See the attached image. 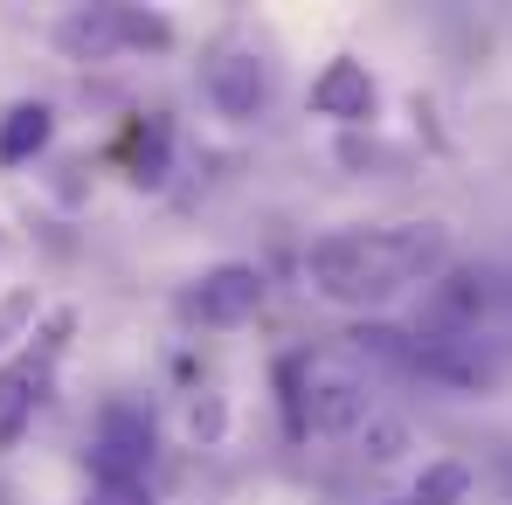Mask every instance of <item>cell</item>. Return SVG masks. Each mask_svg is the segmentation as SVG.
<instances>
[{"label": "cell", "instance_id": "6da1fadb", "mask_svg": "<svg viewBox=\"0 0 512 505\" xmlns=\"http://www.w3.org/2000/svg\"><path fill=\"white\" fill-rule=\"evenodd\" d=\"M436 256H443V236L423 222H409V229H340V236L312 243L305 284L333 305H381L409 277L436 270Z\"/></svg>", "mask_w": 512, "mask_h": 505}, {"label": "cell", "instance_id": "7a4b0ae2", "mask_svg": "<svg viewBox=\"0 0 512 505\" xmlns=\"http://www.w3.org/2000/svg\"><path fill=\"white\" fill-rule=\"evenodd\" d=\"M284 409L298 436H340L367 422V381L353 360L298 353V360H284Z\"/></svg>", "mask_w": 512, "mask_h": 505}, {"label": "cell", "instance_id": "3957f363", "mask_svg": "<svg viewBox=\"0 0 512 505\" xmlns=\"http://www.w3.org/2000/svg\"><path fill=\"white\" fill-rule=\"evenodd\" d=\"M160 457V422L146 402H104L90 429V471L97 485H139L146 464Z\"/></svg>", "mask_w": 512, "mask_h": 505}, {"label": "cell", "instance_id": "277c9868", "mask_svg": "<svg viewBox=\"0 0 512 505\" xmlns=\"http://www.w3.org/2000/svg\"><path fill=\"white\" fill-rule=\"evenodd\" d=\"M49 388H56V339L14 353V360L0 367V450L21 443V429H28L35 409L49 402Z\"/></svg>", "mask_w": 512, "mask_h": 505}, {"label": "cell", "instance_id": "5b68a950", "mask_svg": "<svg viewBox=\"0 0 512 505\" xmlns=\"http://www.w3.org/2000/svg\"><path fill=\"white\" fill-rule=\"evenodd\" d=\"M180 305H187V319H201V326H243V319L263 312V270H256V263H215V270L194 277V291H187Z\"/></svg>", "mask_w": 512, "mask_h": 505}, {"label": "cell", "instance_id": "8992f818", "mask_svg": "<svg viewBox=\"0 0 512 505\" xmlns=\"http://www.w3.org/2000/svg\"><path fill=\"white\" fill-rule=\"evenodd\" d=\"M208 97H215L222 118H256V104L270 97V63L250 49H222L208 63Z\"/></svg>", "mask_w": 512, "mask_h": 505}, {"label": "cell", "instance_id": "52a82bcc", "mask_svg": "<svg viewBox=\"0 0 512 505\" xmlns=\"http://www.w3.org/2000/svg\"><path fill=\"white\" fill-rule=\"evenodd\" d=\"M312 111L319 118H333V125H367L374 118V77H367V63H326L319 70V84H312Z\"/></svg>", "mask_w": 512, "mask_h": 505}, {"label": "cell", "instance_id": "ba28073f", "mask_svg": "<svg viewBox=\"0 0 512 505\" xmlns=\"http://www.w3.org/2000/svg\"><path fill=\"white\" fill-rule=\"evenodd\" d=\"M56 139V111L49 104H7L0 111V167H21V160H35L42 146Z\"/></svg>", "mask_w": 512, "mask_h": 505}, {"label": "cell", "instance_id": "9c48e42d", "mask_svg": "<svg viewBox=\"0 0 512 505\" xmlns=\"http://www.w3.org/2000/svg\"><path fill=\"white\" fill-rule=\"evenodd\" d=\"M167 153H173L167 125H160V118H139V125H132V146H125L132 180H139V187H167Z\"/></svg>", "mask_w": 512, "mask_h": 505}, {"label": "cell", "instance_id": "30bf717a", "mask_svg": "<svg viewBox=\"0 0 512 505\" xmlns=\"http://www.w3.org/2000/svg\"><path fill=\"white\" fill-rule=\"evenodd\" d=\"M464 499V471L457 464H429L416 478V505H457Z\"/></svg>", "mask_w": 512, "mask_h": 505}, {"label": "cell", "instance_id": "8fae6325", "mask_svg": "<svg viewBox=\"0 0 512 505\" xmlns=\"http://www.w3.org/2000/svg\"><path fill=\"white\" fill-rule=\"evenodd\" d=\"M84 505H153V499H146V485H97Z\"/></svg>", "mask_w": 512, "mask_h": 505}]
</instances>
